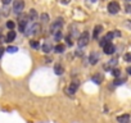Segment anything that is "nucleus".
I'll return each mask as SVG.
<instances>
[{"label":"nucleus","instance_id":"f257e3e1","mask_svg":"<svg viewBox=\"0 0 131 123\" xmlns=\"http://www.w3.org/2000/svg\"><path fill=\"white\" fill-rule=\"evenodd\" d=\"M62 27H63V19L62 18H58L53 22V24L50 26V32L51 35H57L58 32L62 31Z\"/></svg>","mask_w":131,"mask_h":123},{"label":"nucleus","instance_id":"f03ea898","mask_svg":"<svg viewBox=\"0 0 131 123\" xmlns=\"http://www.w3.org/2000/svg\"><path fill=\"white\" fill-rule=\"evenodd\" d=\"M39 31H40V24L39 23H34V24L28 26V28H26L25 32H26V35L31 36V35H37Z\"/></svg>","mask_w":131,"mask_h":123},{"label":"nucleus","instance_id":"7ed1b4c3","mask_svg":"<svg viewBox=\"0 0 131 123\" xmlns=\"http://www.w3.org/2000/svg\"><path fill=\"white\" fill-rule=\"evenodd\" d=\"M25 9V2L23 0H13V10L16 13H22Z\"/></svg>","mask_w":131,"mask_h":123},{"label":"nucleus","instance_id":"20e7f679","mask_svg":"<svg viewBox=\"0 0 131 123\" xmlns=\"http://www.w3.org/2000/svg\"><path fill=\"white\" fill-rule=\"evenodd\" d=\"M89 39H90L89 32H88V31L82 32V33H81V36H80V39H79V46H80V47L86 46V45L89 44Z\"/></svg>","mask_w":131,"mask_h":123},{"label":"nucleus","instance_id":"39448f33","mask_svg":"<svg viewBox=\"0 0 131 123\" xmlns=\"http://www.w3.org/2000/svg\"><path fill=\"white\" fill-rule=\"evenodd\" d=\"M108 12L111 14H117L119 12V4L117 2H111L108 4Z\"/></svg>","mask_w":131,"mask_h":123},{"label":"nucleus","instance_id":"423d86ee","mask_svg":"<svg viewBox=\"0 0 131 123\" xmlns=\"http://www.w3.org/2000/svg\"><path fill=\"white\" fill-rule=\"evenodd\" d=\"M27 23H28V18L26 17V16H22L21 18H19V31L21 32H25L26 31V26H27Z\"/></svg>","mask_w":131,"mask_h":123},{"label":"nucleus","instance_id":"0eeeda50","mask_svg":"<svg viewBox=\"0 0 131 123\" xmlns=\"http://www.w3.org/2000/svg\"><path fill=\"white\" fill-rule=\"evenodd\" d=\"M103 49H104V53H105V54H113L114 50H116V47H114V45H113L112 42H108Z\"/></svg>","mask_w":131,"mask_h":123},{"label":"nucleus","instance_id":"6e6552de","mask_svg":"<svg viewBox=\"0 0 131 123\" xmlns=\"http://www.w3.org/2000/svg\"><path fill=\"white\" fill-rule=\"evenodd\" d=\"M77 87H79V83H77L76 81H75V82H72V83L70 85V87L67 89V94H68V95H73V94L76 92Z\"/></svg>","mask_w":131,"mask_h":123},{"label":"nucleus","instance_id":"1a4fd4ad","mask_svg":"<svg viewBox=\"0 0 131 123\" xmlns=\"http://www.w3.org/2000/svg\"><path fill=\"white\" fill-rule=\"evenodd\" d=\"M102 32H103V26H100V24L95 26L94 32H93V37H94V39H98V37H99V35H100Z\"/></svg>","mask_w":131,"mask_h":123},{"label":"nucleus","instance_id":"9d476101","mask_svg":"<svg viewBox=\"0 0 131 123\" xmlns=\"http://www.w3.org/2000/svg\"><path fill=\"white\" fill-rule=\"evenodd\" d=\"M117 122L118 123H128L130 122V115L128 114H122V115L117 117Z\"/></svg>","mask_w":131,"mask_h":123},{"label":"nucleus","instance_id":"9b49d317","mask_svg":"<svg viewBox=\"0 0 131 123\" xmlns=\"http://www.w3.org/2000/svg\"><path fill=\"white\" fill-rule=\"evenodd\" d=\"M89 60H90V63H91V64H96V61L99 60V55H98L96 53H91Z\"/></svg>","mask_w":131,"mask_h":123},{"label":"nucleus","instance_id":"f8f14e48","mask_svg":"<svg viewBox=\"0 0 131 123\" xmlns=\"http://www.w3.org/2000/svg\"><path fill=\"white\" fill-rule=\"evenodd\" d=\"M93 81H94L95 83H98V85H99V83H102V82H103V76H102V75H99V73H96V75H94V76H93Z\"/></svg>","mask_w":131,"mask_h":123},{"label":"nucleus","instance_id":"ddd939ff","mask_svg":"<svg viewBox=\"0 0 131 123\" xmlns=\"http://www.w3.org/2000/svg\"><path fill=\"white\" fill-rule=\"evenodd\" d=\"M14 39H16V32H14L13 30H10V31L8 32V35H7V41L10 42V41H13Z\"/></svg>","mask_w":131,"mask_h":123},{"label":"nucleus","instance_id":"4468645a","mask_svg":"<svg viewBox=\"0 0 131 123\" xmlns=\"http://www.w3.org/2000/svg\"><path fill=\"white\" fill-rule=\"evenodd\" d=\"M54 72H55L58 76L63 75V67H62L60 64H55V66H54Z\"/></svg>","mask_w":131,"mask_h":123},{"label":"nucleus","instance_id":"2eb2a0df","mask_svg":"<svg viewBox=\"0 0 131 123\" xmlns=\"http://www.w3.org/2000/svg\"><path fill=\"white\" fill-rule=\"evenodd\" d=\"M51 49H53V46H51V44H50V42H45V44L42 45V50H44L45 53L51 51Z\"/></svg>","mask_w":131,"mask_h":123},{"label":"nucleus","instance_id":"dca6fc26","mask_svg":"<svg viewBox=\"0 0 131 123\" xmlns=\"http://www.w3.org/2000/svg\"><path fill=\"white\" fill-rule=\"evenodd\" d=\"M64 49H66V46H64V45H62V44H58V45H57V46L54 47L55 53H58V54L63 53V51H64Z\"/></svg>","mask_w":131,"mask_h":123},{"label":"nucleus","instance_id":"f3484780","mask_svg":"<svg viewBox=\"0 0 131 123\" xmlns=\"http://www.w3.org/2000/svg\"><path fill=\"white\" fill-rule=\"evenodd\" d=\"M28 17H30L32 21H35V19L37 18V13H36V10H35V9H31L30 13H28Z\"/></svg>","mask_w":131,"mask_h":123},{"label":"nucleus","instance_id":"a211bd4d","mask_svg":"<svg viewBox=\"0 0 131 123\" xmlns=\"http://www.w3.org/2000/svg\"><path fill=\"white\" fill-rule=\"evenodd\" d=\"M7 51L8 53H16V51H18V47L17 46H8Z\"/></svg>","mask_w":131,"mask_h":123},{"label":"nucleus","instance_id":"6ab92c4d","mask_svg":"<svg viewBox=\"0 0 131 123\" xmlns=\"http://www.w3.org/2000/svg\"><path fill=\"white\" fill-rule=\"evenodd\" d=\"M108 42H109V41H108V40H107L105 37H103V39L100 40V42H99V45H100L102 47H104V46H105V45H107Z\"/></svg>","mask_w":131,"mask_h":123},{"label":"nucleus","instance_id":"aec40b11","mask_svg":"<svg viewBox=\"0 0 131 123\" xmlns=\"http://www.w3.org/2000/svg\"><path fill=\"white\" fill-rule=\"evenodd\" d=\"M7 27H8L9 30H13V28H14V22H13V21H8V22H7Z\"/></svg>","mask_w":131,"mask_h":123},{"label":"nucleus","instance_id":"412c9836","mask_svg":"<svg viewBox=\"0 0 131 123\" xmlns=\"http://www.w3.org/2000/svg\"><path fill=\"white\" fill-rule=\"evenodd\" d=\"M112 75H113L114 77H118V76L121 75V72H119V69H117V68H114V69H112Z\"/></svg>","mask_w":131,"mask_h":123},{"label":"nucleus","instance_id":"4be33fe9","mask_svg":"<svg viewBox=\"0 0 131 123\" xmlns=\"http://www.w3.org/2000/svg\"><path fill=\"white\" fill-rule=\"evenodd\" d=\"M125 60L126 61H130V63H131V53H127V54H125Z\"/></svg>","mask_w":131,"mask_h":123},{"label":"nucleus","instance_id":"5701e85b","mask_svg":"<svg viewBox=\"0 0 131 123\" xmlns=\"http://www.w3.org/2000/svg\"><path fill=\"white\" fill-rule=\"evenodd\" d=\"M30 45H31L34 49H39V42H36V41H30Z\"/></svg>","mask_w":131,"mask_h":123},{"label":"nucleus","instance_id":"b1692460","mask_svg":"<svg viewBox=\"0 0 131 123\" xmlns=\"http://www.w3.org/2000/svg\"><path fill=\"white\" fill-rule=\"evenodd\" d=\"M41 19H42V22H48L49 21V17H48V14H41Z\"/></svg>","mask_w":131,"mask_h":123},{"label":"nucleus","instance_id":"393cba45","mask_svg":"<svg viewBox=\"0 0 131 123\" xmlns=\"http://www.w3.org/2000/svg\"><path fill=\"white\" fill-rule=\"evenodd\" d=\"M125 82V80H117V81H114V85L117 86V85H122Z\"/></svg>","mask_w":131,"mask_h":123},{"label":"nucleus","instance_id":"a878e982","mask_svg":"<svg viewBox=\"0 0 131 123\" xmlns=\"http://www.w3.org/2000/svg\"><path fill=\"white\" fill-rule=\"evenodd\" d=\"M126 12H127V13H131V5H130V4L126 5Z\"/></svg>","mask_w":131,"mask_h":123},{"label":"nucleus","instance_id":"bb28decb","mask_svg":"<svg viewBox=\"0 0 131 123\" xmlns=\"http://www.w3.org/2000/svg\"><path fill=\"white\" fill-rule=\"evenodd\" d=\"M2 2H3V4H4V5H8V4L12 2V0H2Z\"/></svg>","mask_w":131,"mask_h":123},{"label":"nucleus","instance_id":"cd10ccee","mask_svg":"<svg viewBox=\"0 0 131 123\" xmlns=\"http://www.w3.org/2000/svg\"><path fill=\"white\" fill-rule=\"evenodd\" d=\"M126 26H127L128 28H131V21H127V22H126Z\"/></svg>","mask_w":131,"mask_h":123},{"label":"nucleus","instance_id":"c85d7f7f","mask_svg":"<svg viewBox=\"0 0 131 123\" xmlns=\"http://www.w3.org/2000/svg\"><path fill=\"white\" fill-rule=\"evenodd\" d=\"M3 54H4V49H0V59H2Z\"/></svg>","mask_w":131,"mask_h":123},{"label":"nucleus","instance_id":"c756f323","mask_svg":"<svg viewBox=\"0 0 131 123\" xmlns=\"http://www.w3.org/2000/svg\"><path fill=\"white\" fill-rule=\"evenodd\" d=\"M60 2H62L63 4H68V3H70V0H60Z\"/></svg>","mask_w":131,"mask_h":123},{"label":"nucleus","instance_id":"7c9ffc66","mask_svg":"<svg viewBox=\"0 0 131 123\" xmlns=\"http://www.w3.org/2000/svg\"><path fill=\"white\" fill-rule=\"evenodd\" d=\"M126 71H127V73H128V75H131V67H127V69H126Z\"/></svg>","mask_w":131,"mask_h":123},{"label":"nucleus","instance_id":"2f4dec72","mask_svg":"<svg viewBox=\"0 0 131 123\" xmlns=\"http://www.w3.org/2000/svg\"><path fill=\"white\" fill-rule=\"evenodd\" d=\"M91 2H96V0H91Z\"/></svg>","mask_w":131,"mask_h":123},{"label":"nucleus","instance_id":"473e14b6","mask_svg":"<svg viewBox=\"0 0 131 123\" xmlns=\"http://www.w3.org/2000/svg\"><path fill=\"white\" fill-rule=\"evenodd\" d=\"M126 2H131V0H126Z\"/></svg>","mask_w":131,"mask_h":123},{"label":"nucleus","instance_id":"72a5a7b5","mask_svg":"<svg viewBox=\"0 0 131 123\" xmlns=\"http://www.w3.org/2000/svg\"><path fill=\"white\" fill-rule=\"evenodd\" d=\"M0 37H2V33H0Z\"/></svg>","mask_w":131,"mask_h":123}]
</instances>
